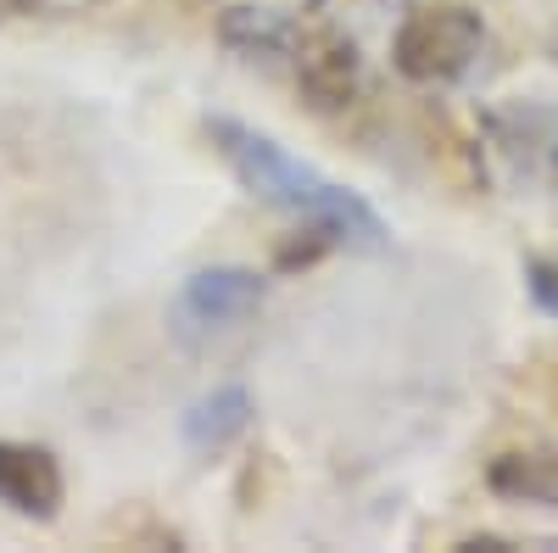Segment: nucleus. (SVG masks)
Here are the masks:
<instances>
[{"label":"nucleus","instance_id":"f257e3e1","mask_svg":"<svg viewBox=\"0 0 558 553\" xmlns=\"http://www.w3.org/2000/svg\"><path fill=\"white\" fill-rule=\"evenodd\" d=\"M207 141H213V152L229 168H235V179L246 184L252 196H263L268 207L296 213L302 224H318L324 236H336V247H352V252H386L391 247L386 218L368 207L357 191L324 179L313 163L291 157L286 146L268 141V134H257L252 123H241V118H207Z\"/></svg>","mask_w":558,"mask_h":553},{"label":"nucleus","instance_id":"f03ea898","mask_svg":"<svg viewBox=\"0 0 558 553\" xmlns=\"http://www.w3.org/2000/svg\"><path fill=\"white\" fill-rule=\"evenodd\" d=\"M486 45V23L481 12L458 7V0H436V7H413L397 34H391V68L408 79V84H458L463 73L475 68Z\"/></svg>","mask_w":558,"mask_h":553},{"label":"nucleus","instance_id":"7ed1b4c3","mask_svg":"<svg viewBox=\"0 0 558 553\" xmlns=\"http://www.w3.org/2000/svg\"><path fill=\"white\" fill-rule=\"evenodd\" d=\"M268 286L257 268L241 263H218V268H196L191 280L179 286L173 308H168V330L179 347H213L218 336H235L246 318H257Z\"/></svg>","mask_w":558,"mask_h":553},{"label":"nucleus","instance_id":"20e7f679","mask_svg":"<svg viewBox=\"0 0 558 553\" xmlns=\"http://www.w3.org/2000/svg\"><path fill=\"white\" fill-rule=\"evenodd\" d=\"M291 57H296V89H302V101L313 112H347L363 96V79H368L363 51H357V39L347 28H336L330 17H318V28L296 34Z\"/></svg>","mask_w":558,"mask_h":553},{"label":"nucleus","instance_id":"39448f33","mask_svg":"<svg viewBox=\"0 0 558 553\" xmlns=\"http://www.w3.org/2000/svg\"><path fill=\"white\" fill-rule=\"evenodd\" d=\"M62 465L45 447H28V442H0V503L28 520H57L62 509Z\"/></svg>","mask_w":558,"mask_h":553},{"label":"nucleus","instance_id":"423d86ee","mask_svg":"<svg viewBox=\"0 0 558 553\" xmlns=\"http://www.w3.org/2000/svg\"><path fill=\"white\" fill-rule=\"evenodd\" d=\"M486 486L508 503H536V509H558V442L536 447H508L486 465Z\"/></svg>","mask_w":558,"mask_h":553},{"label":"nucleus","instance_id":"0eeeda50","mask_svg":"<svg viewBox=\"0 0 558 553\" xmlns=\"http://www.w3.org/2000/svg\"><path fill=\"white\" fill-rule=\"evenodd\" d=\"M252 425V392L246 386H218L207 392L202 402H191V413H184V442H191V453L213 458L223 447H235Z\"/></svg>","mask_w":558,"mask_h":553},{"label":"nucleus","instance_id":"6e6552de","mask_svg":"<svg viewBox=\"0 0 558 553\" xmlns=\"http://www.w3.org/2000/svg\"><path fill=\"white\" fill-rule=\"evenodd\" d=\"M486 123V134H492V146L514 163V168H536V157L558 141V118L547 112V107H497V112H486L481 118Z\"/></svg>","mask_w":558,"mask_h":553},{"label":"nucleus","instance_id":"1a4fd4ad","mask_svg":"<svg viewBox=\"0 0 558 553\" xmlns=\"http://www.w3.org/2000/svg\"><path fill=\"white\" fill-rule=\"evenodd\" d=\"M218 39L241 57H286L296 45V23L274 7H229L218 17Z\"/></svg>","mask_w":558,"mask_h":553},{"label":"nucleus","instance_id":"9d476101","mask_svg":"<svg viewBox=\"0 0 558 553\" xmlns=\"http://www.w3.org/2000/svg\"><path fill=\"white\" fill-rule=\"evenodd\" d=\"M330 247H336V236H324L318 224H307V236H291L286 247L274 252V268H307V263H318Z\"/></svg>","mask_w":558,"mask_h":553},{"label":"nucleus","instance_id":"9b49d317","mask_svg":"<svg viewBox=\"0 0 558 553\" xmlns=\"http://www.w3.org/2000/svg\"><path fill=\"white\" fill-rule=\"evenodd\" d=\"M525 291L547 318H558V257H531L525 263Z\"/></svg>","mask_w":558,"mask_h":553},{"label":"nucleus","instance_id":"f8f14e48","mask_svg":"<svg viewBox=\"0 0 558 553\" xmlns=\"http://www.w3.org/2000/svg\"><path fill=\"white\" fill-rule=\"evenodd\" d=\"M336 7H341V12H363V7H375V0H313L307 12L318 17V12H336Z\"/></svg>","mask_w":558,"mask_h":553},{"label":"nucleus","instance_id":"ddd939ff","mask_svg":"<svg viewBox=\"0 0 558 553\" xmlns=\"http://www.w3.org/2000/svg\"><path fill=\"white\" fill-rule=\"evenodd\" d=\"M39 7V0H0V23H7V17H23V12H34Z\"/></svg>","mask_w":558,"mask_h":553},{"label":"nucleus","instance_id":"4468645a","mask_svg":"<svg viewBox=\"0 0 558 553\" xmlns=\"http://www.w3.org/2000/svg\"><path fill=\"white\" fill-rule=\"evenodd\" d=\"M553 179H558V141H553Z\"/></svg>","mask_w":558,"mask_h":553},{"label":"nucleus","instance_id":"2eb2a0df","mask_svg":"<svg viewBox=\"0 0 558 553\" xmlns=\"http://www.w3.org/2000/svg\"><path fill=\"white\" fill-rule=\"evenodd\" d=\"M553 57H558V39H553Z\"/></svg>","mask_w":558,"mask_h":553}]
</instances>
